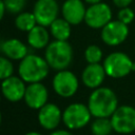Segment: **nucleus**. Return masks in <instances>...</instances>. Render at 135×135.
Masks as SVG:
<instances>
[{"instance_id": "393cba45", "label": "nucleus", "mask_w": 135, "mask_h": 135, "mask_svg": "<svg viewBox=\"0 0 135 135\" xmlns=\"http://www.w3.org/2000/svg\"><path fill=\"white\" fill-rule=\"evenodd\" d=\"M133 2V0H113V3L115 6L119 7V8H123V7H129V5Z\"/></svg>"}, {"instance_id": "aec40b11", "label": "nucleus", "mask_w": 135, "mask_h": 135, "mask_svg": "<svg viewBox=\"0 0 135 135\" xmlns=\"http://www.w3.org/2000/svg\"><path fill=\"white\" fill-rule=\"evenodd\" d=\"M91 132L93 135H110L113 132V127L110 118H95L91 123Z\"/></svg>"}, {"instance_id": "7ed1b4c3", "label": "nucleus", "mask_w": 135, "mask_h": 135, "mask_svg": "<svg viewBox=\"0 0 135 135\" xmlns=\"http://www.w3.org/2000/svg\"><path fill=\"white\" fill-rule=\"evenodd\" d=\"M44 58L50 68L56 71L65 70L73 60V47L68 41L53 40L44 51Z\"/></svg>"}, {"instance_id": "20e7f679", "label": "nucleus", "mask_w": 135, "mask_h": 135, "mask_svg": "<svg viewBox=\"0 0 135 135\" xmlns=\"http://www.w3.org/2000/svg\"><path fill=\"white\" fill-rule=\"evenodd\" d=\"M92 114L88 104L74 102L69 104L62 111V122L68 130H79L84 128L91 121Z\"/></svg>"}, {"instance_id": "a211bd4d", "label": "nucleus", "mask_w": 135, "mask_h": 135, "mask_svg": "<svg viewBox=\"0 0 135 135\" xmlns=\"http://www.w3.org/2000/svg\"><path fill=\"white\" fill-rule=\"evenodd\" d=\"M49 27L50 34L55 40L68 41L72 33L71 24L63 18H57Z\"/></svg>"}, {"instance_id": "b1692460", "label": "nucleus", "mask_w": 135, "mask_h": 135, "mask_svg": "<svg viewBox=\"0 0 135 135\" xmlns=\"http://www.w3.org/2000/svg\"><path fill=\"white\" fill-rule=\"evenodd\" d=\"M134 18H135V14H134L133 9L130 7L120 8L117 14V19L127 25H129L134 20Z\"/></svg>"}, {"instance_id": "39448f33", "label": "nucleus", "mask_w": 135, "mask_h": 135, "mask_svg": "<svg viewBox=\"0 0 135 135\" xmlns=\"http://www.w3.org/2000/svg\"><path fill=\"white\" fill-rule=\"evenodd\" d=\"M102 65L107 76L119 79L128 76L131 72H133L134 62L127 54L121 52H114L105 57Z\"/></svg>"}, {"instance_id": "9d476101", "label": "nucleus", "mask_w": 135, "mask_h": 135, "mask_svg": "<svg viewBox=\"0 0 135 135\" xmlns=\"http://www.w3.org/2000/svg\"><path fill=\"white\" fill-rule=\"evenodd\" d=\"M129 35V27L121 21L111 20L101 28V40L110 46H117L126 41Z\"/></svg>"}, {"instance_id": "2eb2a0df", "label": "nucleus", "mask_w": 135, "mask_h": 135, "mask_svg": "<svg viewBox=\"0 0 135 135\" xmlns=\"http://www.w3.org/2000/svg\"><path fill=\"white\" fill-rule=\"evenodd\" d=\"M105 76L107 73L102 64L88 63V65L84 68V70L81 73V81L86 88L95 90L101 86Z\"/></svg>"}, {"instance_id": "c85d7f7f", "label": "nucleus", "mask_w": 135, "mask_h": 135, "mask_svg": "<svg viewBox=\"0 0 135 135\" xmlns=\"http://www.w3.org/2000/svg\"><path fill=\"white\" fill-rule=\"evenodd\" d=\"M24 135H43V134H41L39 132H35V131H30V132L25 133Z\"/></svg>"}, {"instance_id": "ddd939ff", "label": "nucleus", "mask_w": 135, "mask_h": 135, "mask_svg": "<svg viewBox=\"0 0 135 135\" xmlns=\"http://www.w3.org/2000/svg\"><path fill=\"white\" fill-rule=\"evenodd\" d=\"M26 85L25 82L19 76H11L1 82V93L2 96L11 101L18 102L24 98Z\"/></svg>"}, {"instance_id": "9b49d317", "label": "nucleus", "mask_w": 135, "mask_h": 135, "mask_svg": "<svg viewBox=\"0 0 135 135\" xmlns=\"http://www.w3.org/2000/svg\"><path fill=\"white\" fill-rule=\"evenodd\" d=\"M37 119L39 126L47 131H54L62 121V111L60 108L52 102H47L38 110Z\"/></svg>"}, {"instance_id": "a878e982", "label": "nucleus", "mask_w": 135, "mask_h": 135, "mask_svg": "<svg viewBox=\"0 0 135 135\" xmlns=\"http://www.w3.org/2000/svg\"><path fill=\"white\" fill-rule=\"evenodd\" d=\"M50 135H74L71 131H68V130H54L51 132Z\"/></svg>"}, {"instance_id": "cd10ccee", "label": "nucleus", "mask_w": 135, "mask_h": 135, "mask_svg": "<svg viewBox=\"0 0 135 135\" xmlns=\"http://www.w3.org/2000/svg\"><path fill=\"white\" fill-rule=\"evenodd\" d=\"M86 3H89L90 5H92V4H97V3H100V2H102V0H84Z\"/></svg>"}, {"instance_id": "5701e85b", "label": "nucleus", "mask_w": 135, "mask_h": 135, "mask_svg": "<svg viewBox=\"0 0 135 135\" xmlns=\"http://www.w3.org/2000/svg\"><path fill=\"white\" fill-rule=\"evenodd\" d=\"M3 2H4L6 12L18 15L19 13L23 12L26 1L25 0H3Z\"/></svg>"}, {"instance_id": "2f4dec72", "label": "nucleus", "mask_w": 135, "mask_h": 135, "mask_svg": "<svg viewBox=\"0 0 135 135\" xmlns=\"http://www.w3.org/2000/svg\"><path fill=\"white\" fill-rule=\"evenodd\" d=\"M0 100H1V98H0Z\"/></svg>"}, {"instance_id": "f03ea898", "label": "nucleus", "mask_w": 135, "mask_h": 135, "mask_svg": "<svg viewBox=\"0 0 135 135\" xmlns=\"http://www.w3.org/2000/svg\"><path fill=\"white\" fill-rule=\"evenodd\" d=\"M50 69L44 57L42 58L36 54H27L19 62L18 76L25 83L41 82L49 75Z\"/></svg>"}, {"instance_id": "423d86ee", "label": "nucleus", "mask_w": 135, "mask_h": 135, "mask_svg": "<svg viewBox=\"0 0 135 135\" xmlns=\"http://www.w3.org/2000/svg\"><path fill=\"white\" fill-rule=\"evenodd\" d=\"M52 86L58 96L62 98H70L77 93L79 88V80L72 71L65 69L57 71L53 77Z\"/></svg>"}, {"instance_id": "4be33fe9", "label": "nucleus", "mask_w": 135, "mask_h": 135, "mask_svg": "<svg viewBox=\"0 0 135 135\" xmlns=\"http://www.w3.org/2000/svg\"><path fill=\"white\" fill-rule=\"evenodd\" d=\"M14 75V65L11 59L0 56V80H4Z\"/></svg>"}, {"instance_id": "0eeeda50", "label": "nucleus", "mask_w": 135, "mask_h": 135, "mask_svg": "<svg viewBox=\"0 0 135 135\" xmlns=\"http://www.w3.org/2000/svg\"><path fill=\"white\" fill-rule=\"evenodd\" d=\"M110 119L114 132L122 135L135 132V107L118 105Z\"/></svg>"}, {"instance_id": "bb28decb", "label": "nucleus", "mask_w": 135, "mask_h": 135, "mask_svg": "<svg viewBox=\"0 0 135 135\" xmlns=\"http://www.w3.org/2000/svg\"><path fill=\"white\" fill-rule=\"evenodd\" d=\"M5 12H6V9H5V6H4V2H3V0H0V21L2 20Z\"/></svg>"}, {"instance_id": "6ab92c4d", "label": "nucleus", "mask_w": 135, "mask_h": 135, "mask_svg": "<svg viewBox=\"0 0 135 135\" xmlns=\"http://www.w3.org/2000/svg\"><path fill=\"white\" fill-rule=\"evenodd\" d=\"M15 26L21 32L28 33L32 28H34L37 25L36 18L33 14V12H21L19 13L15 18Z\"/></svg>"}, {"instance_id": "412c9836", "label": "nucleus", "mask_w": 135, "mask_h": 135, "mask_svg": "<svg viewBox=\"0 0 135 135\" xmlns=\"http://www.w3.org/2000/svg\"><path fill=\"white\" fill-rule=\"evenodd\" d=\"M102 51L98 45L91 44L84 51V58L88 63H99L102 59Z\"/></svg>"}, {"instance_id": "dca6fc26", "label": "nucleus", "mask_w": 135, "mask_h": 135, "mask_svg": "<svg viewBox=\"0 0 135 135\" xmlns=\"http://www.w3.org/2000/svg\"><path fill=\"white\" fill-rule=\"evenodd\" d=\"M1 52L5 57L11 60H21L27 54L28 50L25 43L17 38H9L1 43Z\"/></svg>"}, {"instance_id": "f8f14e48", "label": "nucleus", "mask_w": 135, "mask_h": 135, "mask_svg": "<svg viewBox=\"0 0 135 135\" xmlns=\"http://www.w3.org/2000/svg\"><path fill=\"white\" fill-rule=\"evenodd\" d=\"M49 99V91L42 82H34L27 83L25 94H24V102L25 104L33 110H39L44 104L47 103Z\"/></svg>"}, {"instance_id": "6e6552de", "label": "nucleus", "mask_w": 135, "mask_h": 135, "mask_svg": "<svg viewBox=\"0 0 135 135\" xmlns=\"http://www.w3.org/2000/svg\"><path fill=\"white\" fill-rule=\"evenodd\" d=\"M112 20V9L103 2L92 4L86 8L84 22L85 24L94 30L102 28Z\"/></svg>"}, {"instance_id": "7c9ffc66", "label": "nucleus", "mask_w": 135, "mask_h": 135, "mask_svg": "<svg viewBox=\"0 0 135 135\" xmlns=\"http://www.w3.org/2000/svg\"><path fill=\"white\" fill-rule=\"evenodd\" d=\"M1 43H2V41H0V51H1Z\"/></svg>"}, {"instance_id": "4468645a", "label": "nucleus", "mask_w": 135, "mask_h": 135, "mask_svg": "<svg viewBox=\"0 0 135 135\" xmlns=\"http://www.w3.org/2000/svg\"><path fill=\"white\" fill-rule=\"evenodd\" d=\"M86 8L82 0H65L61 6L62 18L71 25H77L84 21Z\"/></svg>"}, {"instance_id": "c756f323", "label": "nucleus", "mask_w": 135, "mask_h": 135, "mask_svg": "<svg viewBox=\"0 0 135 135\" xmlns=\"http://www.w3.org/2000/svg\"><path fill=\"white\" fill-rule=\"evenodd\" d=\"M1 120H2V115H1V112H0V124H1Z\"/></svg>"}, {"instance_id": "1a4fd4ad", "label": "nucleus", "mask_w": 135, "mask_h": 135, "mask_svg": "<svg viewBox=\"0 0 135 135\" xmlns=\"http://www.w3.org/2000/svg\"><path fill=\"white\" fill-rule=\"evenodd\" d=\"M33 14L37 24L49 27L58 18L59 5L56 0H37L34 4Z\"/></svg>"}, {"instance_id": "473e14b6", "label": "nucleus", "mask_w": 135, "mask_h": 135, "mask_svg": "<svg viewBox=\"0 0 135 135\" xmlns=\"http://www.w3.org/2000/svg\"><path fill=\"white\" fill-rule=\"evenodd\" d=\"M25 1H26V0H25Z\"/></svg>"}, {"instance_id": "f257e3e1", "label": "nucleus", "mask_w": 135, "mask_h": 135, "mask_svg": "<svg viewBox=\"0 0 135 135\" xmlns=\"http://www.w3.org/2000/svg\"><path fill=\"white\" fill-rule=\"evenodd\" d=\"M88 107L93 117L110 118L118 108V99L113 90L105 86H99L90 94Z\"/></svg>"}, {"instance_id": "f3484780", "label": "nucleus", "mask_w": 135, "mask_h": 135, "mask_svg": "<svg viewBox=\"0 0 135 135\" xmlns=\"http://www.w3.org/2000/svg\"><path fill=\"white\" fill-rule=\"evenodd\" d=\"M26 41L28 45L35 50L44 49L50 43V31H47L45 26L37 24L27 33Z\"/></svg>"}]
</instances>
